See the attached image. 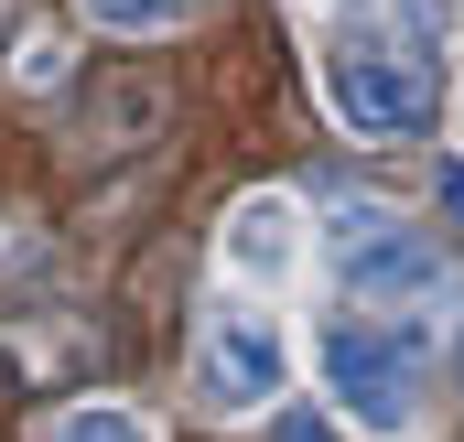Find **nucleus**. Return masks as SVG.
<instances>
[{"label":"nucleus","mask_w":464,"mask_h":442,"mask_svg":"<svg viewBox=\"0 0 464 442\" xmlns=\"http://www.w3.org/2000/svg\"><path fill=\"white\" fill-rule=\"evenodd\" d=\"M324 98H335V119H346L356 140H411V130H432V109H443V76H432L421 43H389V33L356 22L346 43L324 54Z\"/></svg>","instance_id":"obj_1"},{"label":"nucleus","mask_w":464,"mask_h":442,"mask_svg":"<svg viewBox=\"0 0 464 442\" xmlns=\"http://www.w3.org/2000/svg\"><path fill=\"white\" fill-rule=\"evenodd\" d=\"M324 378H335V399H346L356 421L400 432V421H411V399H421V324L346 313V324L324 334Z\"/></svg>","instance_id":"obj_2"},{"label":"nucleus","mask_w":464,"mask_h":442,"mask_svg":"<svg viewBox=\"0 0 464 442\" xmlns=\"http://www.w3.org/2000/svg\"><path fill=\"white\" fill-rule=\"evenodd\" d=\"M346 303L356 313H400V303H454V270H443V248L432 237H411V226L389 216H356L346 226Z\"/></svg>","instance_id":"obj_3"},{"label":"nucleus","mask_w":464,"mask_h":442,"mask_svg":"<svg viewBox=\"0 0 464 442\" xmlns=\"http://www.w3.org/2000/svg\"><path fill=\"white\" fill-rule=\"evenodd\" d=\"M206 399H227V410L281 399V334H270V313H217V334H206Z\"/></svg>","instance_id":"obj_4"},{"label":"nucleus","mask_w":464,"mask_h":442,"mask_svg":"<svg viewBox=\"0 0 464 442\" xmlns=\"http://www.w3.org/2000/svg\"><path fill=\"white\" fill-rule=\"evenodd\" d=\"M227 259L248 270V281H259V270H281V259H292V206H270V195H248V206L227 216Z\"/></svg>","instance_id":"obj_5"},{"label":"nucleus","mask_w":464,"mask_h":442,"mask_svg":"<svg viewBox=\"0 0 464 442\" xmlns=\"http://www.w3.org/2000/svg\"><path fill=\"white\" fill-rule=\"evenodd\" d=\"M44 442H151V421H140V410H109V399H98V410H65V421H54Z\"/></svg>","instance_id":"obj_6"},{"label":"nucleus","mask_w":464,"mask_h":442,"mask_svg":"<svg viewBox=\"0 0 464 442\" xmlns=\"http://www.w3.org/2000/svg\"><path fill=\"white\" fill-rule=\"evenodd\" d=\"M109 33H162V22H184V0H87Z\"/></svg>","instance_id":"obj_7"},{"label":"nucleus","mask_w":464,"mask_h":442,"mask_svg":"<svg viewBox=\"0 0 464 442\" xmlns=\"http://www.w3.org/2000/svg\"><path fill=\"white\" fill-rule=\"evenodd\" d=\"M270 442H335V432H324V410H281V421H270Z\"/></svg>","instance_id":"obj_8"},{"label":"nucleus","mask_w":464,"mask_h":442,"mask_svg":"<svg viewBox=\"0 0 464 442\" xmlns=\"http://www.w3.org/2000/svg\"><path fill=\"white\" fill-rule=\"evenodd\" d=\"M443 216L464 226V162H443Z\"/></svg>","instance_id":"obj_9"}]
</instances>
